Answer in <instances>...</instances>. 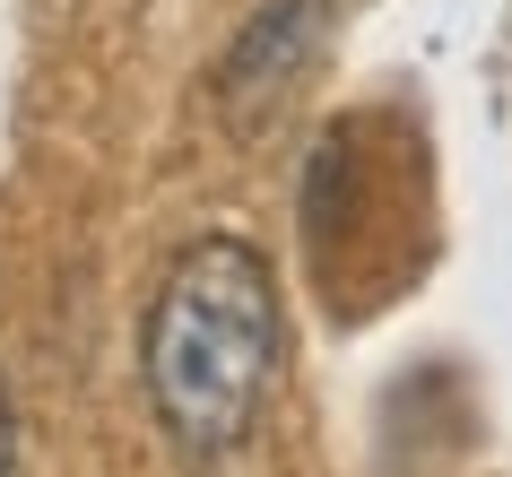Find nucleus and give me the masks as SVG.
<instances>
[{
  "label": "nucleus",
  "instance_id": "1",
  "mask_svg": "<svg viewBox=\"0 0 512 477\" xmlns=\"http://www.w3.org/2000/svg\"><path fill=\"white\" fill-rule=\"evenodd\" d=\"M278 278L243 235H191L157 278L139 373L165 434L200 460L235 451L278 382Z\"/></svg>",
  "mask_w": 512,
  "mask_h": 477
},
{
  "label": "nucleus",
  "instance_id": "2",
  "mask_svg": "<svg viewBox=\"0 0 512 477\" xmlns=\"http://www.w3.org/2000/svg\"><path fill=\"white\" fill-rule=\"evenodd\" d=\"M322 9H330V0H278V9H261V18L235 35V53L217 61V105L235 113L243 131H252L261 105H278L287 79L313 61V44H322Z\"/></svg>",
  "mask_w": 512,
  "mask_h": 477
},
{
  "label": "nucleus",
  "instance_id": "3",
  "mask_svg": "<svg viewBox=\"0 0 512 477\" xmlns=\"http://www.w3.org/2000/svg\"><path fill=\"white\" fill-rule=\"evenodd\" d=\"M9 460H18V425H9V391H0V477H9Z\"/></svg>",
  "mask_w": 512,
  "mask_h": 477
}]
</instances>
